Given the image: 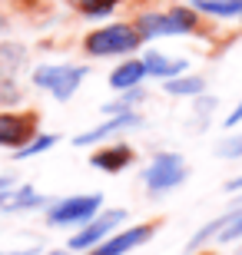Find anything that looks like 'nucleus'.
<instances>
[{"mask_svg":"<svg viewBox=\"0 0 242 255\" xmlns=\"http://www.w3.org/2000/svg\"><path fill=\"white\" fill-rule=\"evenodd\" d=\"M133 27L140 30L143 40H159V37H183L199 27V10L196 7H169V10H146L136 17Z\"/></svg>","mask_w":242,"mask_h":255,"instance_id":"1","label":"nucleus"},{"mask_svg":"<svg viewBox=\"0 0 242 255\" xmlns=\"http://www.w3.org/2000/svg\"><path fill=\"white\" fill-rule=\"evenodd\" d=\"M189 179V166L179 152H156L143 169V186L149 196H166Z\"/></svg>","mask_w":242,"mask_h":255,"instance_id":"2","label":"nucleus"},{"mask_svg":"<svg viewBox=\"0 0 242 255\" xmlns=\"http://www.w3.org/2000/svg\"><path fill=\"white\" fill-rule=\"evenodd\" d=\"M140 43L143 37L133 23H106V27H96L93 33H86L83 50L90 57H123V53H133Z\"/></svg>","mask_w":242,"mask_h":255,"instance_id":"3","label":"nucleus"},{"mask_svg":"<svg viewBox=\"0 0 242 255\" xmlns=\"http://www.w3.org/2000/svg\"><path fill=\"white\" fill-rule=\"evenodd\" d=\"M86 73H90V70L80 66V63H47V66H37L30 80H33V86L47 90L56 103H66V100L80 90Z\"/></svg>","mask_w":242,"mask_h":255,"instance_id":"4","label":"nucleus"},{"mask_svg":"<svg viewBox=\"0 0 242 255\" xmlns=\"http://www.w3.org/2000/svg\"><path fill=\"white\" fill-rule=\"evenodd\" d=\"M103 196L100 192H86V196H66L60 202L47 206V222L50 226H83L100 212Z\"/></svg>","mask_w":242,"mask_h":255,"instance_id":"5","label":"nucleus"},{"mask_svg":"<svg viewBox=\"0 0 242 255\" xmlns=\"http://www.w3.org/2000/svg\"><path fill=\"white\" fill-rule=\"evenodd\" d=\"M120 222H126V209H106V212H96V216L90 219V222H83L80 232L70 239V249H73V252H90L93 246H100L103 239H110Z\"/></svg>","mask_w":242,"mask_h":255,"instance_id":"6","label":"nucleus"},{"mask_svg":"<svg viewBox=\"0 0 242 255\" xmlns=\"http://www.w3.org/2000/svg\"><path fill=\"white\" fill-rule=\"evenodd\" d=\"M37 136L33 113H0V149H20Z\"/></svg>","mask_w":242,"mask_h":255,"instance_id":"7","label":"nucleus"},{"mask_svg":"<svg viewBox=\"0 0 242 255\" xmlns=\"http://www.w3.org/2000/svg\"><path fill=\"white\" fill-rule=\"evenodd\" d=\"M153 232H156V226L140 222V226L123 229V232H113L110 239H103L100 246L90 249V255H126V252H133V249H140L143 242H149Z\"/></svg>","mask_w":242,"mask_h":255,"instance_id":"8","label":"nucleus"},{"mask_svg":"<svg viewBox=\"0 0 242 255\" xmlns=\"http://www.w3.org/2000/svg\"><path fill=\"white\" fill-rule=\"evenodd\" d=\"M136 126H143V116L136 113V110H130V113H113L110 120H103L100 126H93V129L80 132V136H73V146H93V142H106L110 136H116V132H126V129H136Z\"/></svg>","mask_w":242,"mask_h":255,"instance_id":"9","label":"nucleus"},{"mask_svg":"<svg viewBox=\"0 0 242 255\" xmlns=\"http://www.w3.org/2000/svg\"><path fill=\"white\" fill-rule=\"evenodd\" d=\"M37 206H47V199L33 186H10V189L0 192V212H27V209Z\"/></svg>","mask_w":242,"mask_h":255,"instance_id":"10","label":"nucleus"},{"mask_svg":"<svg viewBox=\"0 0 242 255\" xmlns=\"http://www.w3.org/2000/svg\"><path fill=\"white\" fill-rule=\"evenodd\" d=\"M90 162H93L100 172H123L133 162V149L123 146V142H110V146L96 149L93 156H90Z\"/></svg>","mask_w":242,"mask_h":255,"instance_id":"11","label":"nucleus"},{"mask_svg":"<svg viewBox=\"0 0 242 255\" xmlns=\"http://www.w3.org/2000/svg\"><path fill=\"white\" fill-rule=\"evenodd\" d=\"M143 63H146V76H156V80H173V76L189 70V63L183 57H166L159 50H149L146 57H143Z\"/></svg>","mask_w":242,"mask_h":255,"instance_id":"12","label":"nucleus"},{"mask_svg":"<svg viewBox=\"0 0 242 255\" xmlns=\"http://www.w3.org/2000/svg\"><path fill=\"white\" fill-rule=\"evenodd\" d=\"M146 80V63L143 60H126L110 73V86L113 90H133Z\"/></svg>","mask_w":242,"mask_h":255,"instance_id":"13","label":"nucleus"},{"mask_svg":"<svg viewBox=\"0 0 242 255\" xmlns=\"http://www.w3.org/2000/svg\"><path fill=\"white\" fill-rule=\"evenodd\" d=\"M163 86H166L169 96H189V100H196V96L206 93V80L203 76H189V73H179V76H173V80H163Z\"/></svg>","mask_w":242,"mask_h":255,"instance_id":"14","label":"nucleus"},{"mask_svg":"<svg viewBox=\"0 0 242 255\" xmlns=\"http://www.w3.org/2000/svg\"><path fill=\"white\" fill-rule=\"evenodd\" d=\"M193 7L206 17L216 20H229V17H242V0H193Z\"/></svg>","mask_w":242,"mask_h":255,"instance_id":"15","label":"nucleus"},{"mask_svg":"<svg viewBox=\"0 0 242 255\" xmlns=\"http://www.w3.org/2000/svg\"><path fill=\"white\" fill-rule=\"evenodd\" d=\"M66 3L83 17H110L120 0H66Z\"/></svg>","mask_w":242,"mask_h":255,"instance_id":"16","label":"nucleus"},{"mask_svg":"<svg viewBox=\"0 0 242 255\" xmlns=\"http://www.w3.org/2000/svg\"><path fill=\"white\" fill-rule=\"evenodd\" d=\"M23 57H27V53H23L20 43H0V73L10 80V76L17 73V66L23 63Z\"/></svg>","mask_w":242,"mask_h":255,"instance_id":"17","label":"nucleus"},{"mask_svg":"<svg viewBox=\"0 0 242 255\" xmlns=\"http://www.w3.org/2000/svg\"><path fill=\"white\" fill-rule=\"evenodd\" d=\"M56 142H60V136H53V132H37V136H33L27 146H20L13 156H17V159H30V156H40V152H47L50 146H56Z\"/></svg>","mask_w":242,"mask_h":255,"instance_id":"18","label":"nucleus"},{"mask_svg":"<svg viewBox=\"0 0 242 255\" xmlns=\"http://www.w3.org/2000/svg\"><path fill=\"white\" fill-rule=\"evenodd\" d=\"M140 100H146V93H143L140 86H133V90H123L120 100H113V103H103V113H106V116H113V113H130V110L140 103Z\"/></svg>","mask_w":242,"mask_h":255,"instance_id":"19","label":"nucleus"},{"mask_svg":"<svg viewBox=\"0 0 242 255\" xmlns=\"http://www.w3.org/2000/svg\"><path fill=\"white\" fill-rule=\"evenodd\" d=\"M233 216H236V209H233V212H226V216H219V219H213L209 226H203V229H199V232H196L193 239H189V249H199L203 242L216 239V236H219V232H223L226 226H229V219H233Z\"/></svg>","mask_w":242,"mask_h":255,"instance_id":"20","label":"nucleus"},{"mask_svg":"<svg viewBox=\"0 0 242 255\" xmlns=\"http://www.w3.org/2000/svg\"><path fill=\"white\" fill-rule=\"evenodd\" d=\"M216 156H219V159H242V132H233V136L219 139Z\"/></svg>","mask_w":242,"mask_h":255,"instance_id":"21","label":"nucleus"},{"mask_svg":"<svg viewBox=\"0 0 242 255\" xmlns=\"http://www.w3.org/2000/svg\"><path fill=\"white\" fill-rule=\"evenodd\" d=\"M226 192H242V176H236V179L226 182Z\"/></svg>","mask_w":242,"mask_h":255,"instance_id":"22","label":"nucleus"},{"mask_svg":"<svg viewBox=\"0 0 242 255\" xmlns=\"http://www.w3.org/2000/svg\"><path fill=\"white\" fill-rule=\"evenodd\" d=\"M0 255H37V249L30 246V249H20V252H0Z\"/></svg>","mask_w":242,"mask_h":255,"instance_id":"23","label":"nucleus"},{"mask_svg":"<svg viewBox=\"0 0 242 255\" xmlns=\"http://www.w3.org/2000/svg\"><path fill=\"white\" fill-rule=\"evenodd\" d=\"M47 255H66V252H63V249H56V252H47Z\"/></svg>","mask_w":242,"mask_h":255,"instance_id":"24","label":"nucleus"},{"mask_svg":"<svg viewBox=\"0 0 242 255\" xmlns=\"http://www.w3.org/2000/svg\"><path fill=\"white\" fill-rule=\"evenodd\" d=\"M189 3H193V0H189Z\"/></svg>","mask_w":242,"mask_h":255,"instance_id":"25","label":"nucleus"},{"mask_svg":"<svg viewBox=\"0 0 242 255\" xmlns=\"http://www.w3.org/2000/svg\"><path fill=\"white\" fill-rule=\"evenodd\" d=\"M239 255H242V252H239Z\"/></svg>","mask_w":242,"mask_h":255,"instance_id":"26","label":"nucleus"}]
</instances>
